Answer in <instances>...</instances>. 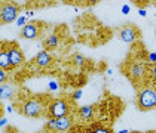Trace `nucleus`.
Masks as SVG:
<instances>
[{
	"label": "nucleus",
	"instance_id": "f257e3e1",
	"mask_svg": "<svg viewBox=\"0 0 156 133\" xmlns=\"http://www.w3.org/2000/svg\"><path fill=\"white\" fill-rule=\"evenodd\" d=\"M137 105L138 108L147 111L156 107V89L155 87H144L140 90L137 96Z\"/></svg>",
	"mask_w": 156,
	"mask_h": 133
},
{
	"label": "nucleus",
	"instance_id": "f03ea898",
	"mask_svg": "<svg viewBox=\"0 0 156 133\" xmlns=\"http://www.w3.org/2000/svg\"><path fill=\"white\" fill-rule=\"evenodd\" d=\"M69 104L64 99H57L51 104L49 107V117L51 118H61V117H67L69 114Z\"/></svg>",
	"mask_w": 156,
	"mask_h": 133
},
{
	"label": "nucleus",
	"instance_id": "7ed1b4c3",
	"mask_svg": "<svg viewBox=\"0 0 156 133\" xmlns=\"http://www.w3.org/2000/svg\"><path fill=\"white\" fill-rule=\"evenodd\" d=\"M72 126V120L69 117H61V118H51L46 123V129L51 132H66Z\"/></svg>",
	"mask_w": 156,
	"mask_h": 133
},
{
	"label": "nucleus",
	"instance_id": "20e7f679",
	"mask_svg": "<svg viewBox=\"0 0 156 133\" xmlns=\"http://www.w3.org/2000/svg\"><path fill=\"white\" fill-rule=\"evenodd\" d=\"M42 109H43L42 102L31 99V101H27L23 105V114H25L27 117H39L42 114Z\"/></svg>",
	"mask_w": 156,
	"mask_h": 133
},
{
	"label": "nucleus",
	"instance_id": "39448f33",
	"mask_svg": "<svg viewBox=\"0 0 156 133\" xmlns=\"http://www.w3.org/2000/svg\"><path fill=\"white\" fill-rule=\"evenodd\" d=\"M18 16V8L15 5H5L0 11V18H2V22L5 24H9L13 22Z\"/></svg>",
	"mask_w": 156,
	"mask_h": 133
},
{
	"label": "nucleus",
	"instance_id": "423d86ee",
	"mask_svg": "<svg viewBox=\"0 0 156 133\" xmlns=\"http://www.w3.org/2000/svg\"><path fill=\"white\" fill-rule=\"evenodd\" d=\"M6 52H8V56H9V61H11V65H12V67H18V65L23 64V61H24L23 52L16 48V46L6 48Z\"/></svg>",
	"mask_w": 156,
	"mask_h": 133
},
{
	"label": "nucleus",
	"instance_id": "0eeeda50",
	"mask_svg": "<svg viewBox=\"0 0 156 133\" xmlns=\"http://www.w3.org/2000/svg\"><path fill=\"white\" fill-rule=\"evenodd\" d=\"M120 38L125 42V43H132L135 38H137V31L134 27H125L122 31H120Z\"/></svg>",
	"mask_w": 156,
	"mask_h": 133
},
{
	"label": "nucleus",
	"instance_id": "6e6552de",
	"mask_svg": "<svg viewBox=\"0 0 156 133\" xmlns=\"http://www.w3.org/2000/svg\"><path fill=\"white\" fill-rule=\"evenodd\" d=\"M37 34H39V28H37V25L34 24H27L23 27V37L24 38H30V40H33V38H36Z\"/></svg>",
	"mask_w": 156,
	"mask_h": 133
},
{
	"label": "nucleus",
	"instance_id": "1a4fd4ad",
	"mask_svg": "<svg viewBox=\"0 0 156 133\" xmlns=\"http://www.w3.org/2000/svg\"><path fill=\"white\" fill-rule=\"evenodd\" d=\"M15 93V86L8 85V83H2L0 86V98L2 99H11Z\"/></svg>",
	"mask_w": 156,
	"mask_h": 133
},
{
	"label": "nucleus",
	"instance_id": "9d476101",
	"mask_svg": "<svg viewBox=\"0 0 156 133\" xmlns=\"http://www.w3.org/2000/svg\"><path fill=\"white\" fill-rule=\"evenodd\" d=\"M144 73H146V65H144L143 62H137V64H134L131 67L129 75H131L132 78H140V77H143Z\"/></svg>",
	"mask_w": 156,
	"mask_h": 133
},
{
	"label": "nucleus",
	"instance_id": "9b49d317",
	"mask_svg": "<svg viewBox=\"0 0 156 133\" xmlns=\"http://www.w3.org/2000/svg\"><path fill=\"white\" fill-rule=\"evenodd\" d=\"M51 61H52V56L49 55L46 50H42L39 55L36 56V64L39 65V67H48L49 64H51Z\"/></svg>",
	"mask_w": 156,
	"mask_h": 133
},
{
	"label": "nucleus",
	"instance_id": "f8f14e48",
	"mask_svg": "<svg viewBox=\"0 0 156 133\" xmlns=\"http://www.w3.org/2000/svg\"><path fill=\"white\" fill-rule=\"evenodd\" d=\"M79 115H80L82 120H91L92 115H94V107H91V105L82 107L79 109Z\"/></svg>",
	"mask_w": 156,
	"mask_h": 133
},
{
	"label": "nucleus",
	"instance_id": "ddd939ff",
	"mask_svg": "<svg viewBox=\"0 0 156 133\" xmlns=\"http://www.w3.org/2000/svg\"><path fill=\"white\" fill-rule=\"evenodd\" d=\"M0 67H2V70H8V68L12 67V65H11V61H9V56H8L6 49H3L2 53H0Z\"/></svg>",
	"mask_w": 156,
	"mask_h": 133
},
{
	"label": "nucleus",
	"instance_id": "4468645a",
	"mask_svg": "<svg viewBox=\"0 0 156 133\" xmlns=\"http://www.w3.org/2000/svg\"><path fill=\"white\" fill-rule=\"evenodd\" d=\"M88 133H112V130L108 129V127H104V126H97V124H94L89 130H88Z\"/></svg>",
	"mask_w": 156,
	"mask_h": 133
},
{
	"label": "nucleus",
	"instance_id": "2eb2a0df",
	"mask_svg": "<svg viewBox=\"0 0 156 133\" xmlns=\"http://www.w3.org/2000/svg\"><path fill=\"white\" fill-rule=\"evenodd\" d=\"M57 45H58V37L55 36V34L49 36L48 38L45 40V46H46V48H57Z\"/></svg>",
	"mask_w": 156,
	"mask_h": 133
},
{
	"label": "nucleus",
	"instance_id": "dca6fc26",
	"mask_svg": "<svg viewBox=\"0 0 156 133\" xmlns=\"http://www.w3.org/2000/svg\"><path fill=\"white\" fill-rule=\"evenodd\" d=\"M83 61H85V58L82 56V55H74V62H76L77 65H82Z\"/></svg>",
	"mask_w": 156,
	"mask_h": 133
},
{
	"label": "nucleus",
	"instance_id": "f3484780",
	"mask_svg": "<svg viewBox=\"0 0 156 133\" xmlns=\"http://www.w3.org/2000/svg\"><path fill=\"white\" fill-rule=\"evenodd\" d=\"M0 81H2V83L6 81V73H5V71H0Z\"/></svg>",
	"mask_w": 156,
	"mask_h": 133
},
{
	"label": "nucleus",
	"instance_id": "a211bd4d",
	"mask_svg": "<svg viewBox=\"0 0 156 133\" xmlns=\"http://www.w3.org/2000/svg\"><path fill=\"white\" fill-rule=\"evenodd\" d=\"M149 62H156V53H149Z\"/></svg>",
	"mask_w": 156,
	"mask_h": 133
},
{
	"label": "nucleus",
	"instance_id": "6ab92c4d",
	"mask_svg": "<svg viewBox=\"0 0 156 133\" xmlns=\"http://www.w3.org/2000/svg\"><path fill=\"white\" fill-rule=\"evenodd\" d=\"M80 96H82V90H77V92L73 95V98H74L76 101H77V99H80Z\"/></svg>",
	"mask_w": 156,
	"mask_h": 133
},
{
	"label": "nucleus",
	"instance_id": "aec40b11",
	"mask_svg": "<svg viewBox=\"0 0 156 133\" xmlns=\"http://www.w3.org/2000/svg\"><path fill=\"white\" fill-rule=\"evenodd\" d=\"M122 12H123V13H128V12H129V6H128V5H125V6L122 8Z\"/></svg>",
	"mask_w": 156,
	"mask_h": 133
},
{
	"label": "nucleus",
	"instance_id": "412c9836",
	"mask_svg": "<svg viewBox=\"0 0 156 133\" xmlns=\"http://www.w3.org/2000/svg\"><path fill=\"white\" fill-rule=\"evenodd\" d=\"M152 78H153V80L156 81V67L153 68V70H152Z\"/></svg>",
	"mask_w": 156,
	"mask_h": 133
},
{
	"label": "nucleus",
	"instance_id": "4be33fe9",
	"mask_svg": "<svg viewBox=\"0 0 156 133\" xmlns=\"http://www.w3.org/2000/svg\"><path fill=\"white\" fill-rule=\"evenodd\" d=\"M6 123H8V120H6V118L3 117V118L0 120V126H6Z\"/></svg>",
	"mask_w": 156,
	"mask_h": 133
},
{
	"label": "nucleus",
	"instance_id": "5701e85b",
	"mask_svg": "<svg viewBox=\"0 0 156 133\" xmlns=\"http://www.w3.org/2000/svg\"><path fill=\"white\" fill-rule=\"evenodd\" d=\"M51 89H52V90H57V89H58L57 83H51Z\"/></svg>",
	"mask_w": 156,
	"mask_h": 133
},
{
	"label": "nucleus",
	"instance_id": "b1692460",
	"mask_svg": "<svg viewBox=\"0 0 156 133\" xmlns=\"http://www.w3.org/2000/svg\"><path fill=\"white\" fill-rule=\"evenodd\" d=\"M18 24H20V25H23V24H24V16H23V18H20V19H18Z\"/></svg>",
	"mask_w": 156,
	"mask_h": 133
},
{
	"label": "nucleus",
	"instance_id": "393cba45",
	"mask_svg": "<svg viewBox=\"0 0 156 133\" xmlns=\"http://www.w3.org/2000/svg\"><path fill=\"white\" fill-rule=\"evenodd\" d=\"M138 12H140V15H141V16H146V11H143V9H140Z\"/></svg>",
	"mask_w": 156,
	"mask_h": 133
},
{
	"label": "nucleus",
	"instance_id": "a878e982",
	"mask_svg": "<svg viewBox=\"0 0 156 133\" xmlns=\"http://www.w3.org/2000/svg\"><path fill=\"white\" fill-rule=\"evenodd\" d=\"M119 133H129V132H128V130H120Z\"/></svg>",
	"mask_w": 156,
	"mask_h": 133
},
{
	"label": "nucleus",
	"instance_id": "bb28decb",
	"mask_svg": "<svg viewBox=\"0 0 156 133\" xmlns=\"http://www.w3.org/2000/svg\"><path fill=\"white\" fill-rule=\"evenodd\" d=\"M147 133H156V130H150V132H147Z\"/></svg>",
	"mask_w": 156,
	"mask_h": 133
},
{
	"label": "nucleus",
	"instance_id": "cd10ccee",
	"mask_svg": "<svg viewBox=\"0 0 156 133\" xmlns=\"http://www.w3.org/2000/svg\"><path fill=\"white\" fill-rule=\"evenodd\" d=\"M134 133H138V132H134Z\"/></svg>",
	"mask_w": 156,
	"mask_h": 133
}]
</instances>
